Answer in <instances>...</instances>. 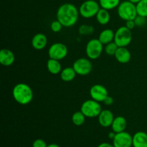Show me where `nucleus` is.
I'll use <instances>...</instances> for the list:
<instances>
[{
    "instance_id": "nucleus-16",
    "label": "nucleus",
    "mask_w": 147,
    "mask_h": 147,
    "mask_svg": "<svg viewBox=\"0 0 147 147\" xmlns=\"http://www.w3.org/2000/svg\"><path fill=\"white\" fill-rule=\"evenodd\" d=\"M127 122L126 119L123 116H117L114 119L111 125V129L115 133H120V132L124 131L126 129Z\"/></svg>"
},
{
    "instance_id": "nucleus-7",
    "label": "nucleus",
    "mask_w": 147,
    "mask_h": 147,
    "mask_svg": "<svg viewBox=\"0 0 147 147\" xmlns=\"http://www.w3.org/2000/svg\"><path fill=\"white\" fill-rule=\"evenodd\" d=\"M103 45L98 39H92L88 42L86 47V55L90 60H96L101 55Z\"/></svg>"
},
{
    "instance_id": "nucleus-12",
    "label": "nucleus",
    "mask_w": 147,
    "mask_h": 147,
    "mask_svg": "<svg viewBox=\"0 0 147 147\" xmlns=\"http://www.w3.org/2000/svg\"><path fill=\"white\" fill-rule=\"evenodd\" d=\"M114 116L113 113L110 110H102L99 116H98L99 124L104 128H108L111 126L112 123L114 120Z\"/></svg>"
},
{
    "instance_id": "nucleus-22",
    "label": "nucleus",
    "mask_w": 147,
    "mask_h": 147,
    "mask_svg": "<svg viewBox=\"0 0 147 147\" xmlns=\"http://www.w3.org/2000/svg\"><path fill=\"white\" fill-rule=\"evenodd\" d=\"M120 3V0H99L100 7L109 11L119 7Z\"/></svg>"
},
{
    "instance_id": "nucleus-14",
    "label": "nucleus",
    "mask_w": 147,
    "mask_h": 147,
    "mask_svg": "<svg viewBox=\"0 0 147 147\" xmlns=\"http://www.w3.org/2000/svg\"><path fill=\"white\" fill-rule=\"evenodd\" d=\"M114 56L116 60L121 64L128 63L131 57L130 51L126 48V47H119Z\"/></svg>"
},
{
    "instance_id": "nucleus-27",
    "label": "nucleus",
    "mask_w": 147,
    "mask_h": 147,
    "mask_svg": "<svg viewBox=\"0 0 147 147\" xmlns=\"http://www.w3.org/2000/svg\"><path fill=\"white\" fill-rule=\"evenodd\" d=\"M63 25L61 24V22L60 21H58L57 20H54L51 23V24H50V29L54 32H60L62 28H63Z\"/></svg>"
},
{
    "instance_id": "nucleus-31",
    "label": "nucleus",
    "mask_w": 147,
    "mask_h": 147,
    "mask_svg": "<svg viewBox=\"0 0 147 147\" xmlns=\"http://www.w3.org/2000/svg\"><path fill=\"white\" fill-rule=\"evenodd\" d=\"M113 101H114V100H113V98H112L111 96H108L106 98V99L104 100L103 103H104L106 105H107V106H111V105L113 104Z\"/></svg>"
},
{
    "instance_id": "nucleus-11",
    "label": "nucleus",
    "mask_w": 147,
    "mask_h": 147,
    "mask_svg": "<svg viewBox=\"0 0 147 147\" xmlns=\"http://www.w3.org/2000/svg\"><path fill=\"white\" fill-rule=\"evenodd\" d=\"M90 96L92 99L100 103L104 101L106 98L109 96V92L103 86L96 84L90 88Z\"/></svg>"
},
{
    "instance_id": "nucleus-3",
    "label": "nucleus",
    "mask_w": 147,
    "mask_h": 147,
    "mask_svg": "<svg viewBox=\"0 0 147 147\" xmlns=\"http://www.w3.org/2000/svg\"><path fill=\"white\" fill-rule=\"evenodd\" d=\"M117 13L119 17L124 21L134 20L138 15L136 4L129 0L120 3L117 7Z\"/></svg>"
},
{
    "instance_id": "nucleus-33",
    "label": "nucleus",
    "mask_w": 147,
    "mask_h": 147,
    "mask_svg": "<svg viewBox=\"0 0 147 147\" xmlns=\"http://www.w3.org/2000/svg\"><path fill=\"white\" fill-rule=\"evenodd\" d=\"M116 133H115L114 131H112L111 132H110V133L109 134V138H110V139H111L112 140H113V139H114L115 136H116Z\"/></svg>"
},
{
    "instance_id": "nucleus-4",
    "label": "nucleus",
    "mask_w": 147,
    "mask_h": 147,
    "mask_svg": "<svg viewBox=\"0 0 147 147\" xmlns=\"http://www.w3.org/2000/svg\"><path fill=\"white\" fill-rule=\"evenodd\" d=\"M100 9L99 2L95 0H86L79 7V13L83 18L90 19L96 17Z\"/></svg>"
},
{
    "instance_id": "nucleus-32",
    "label": "nucleus",
    "mask_w": 147,
    "mask_h": 147,
    "mask_svg": "<svg viewBox=\"0 0 147 147\" xmlns=\"http://www.w3.org/2000/svg\"><path fill=\"white\" fill-rule=\"evenodd\" d=\"M98 147H114L113 144H111L109 143H106V142H104V143H102L100 144H99Z\"/></svg>"
},
{
    "instance_id": "nucleus-29",
    "label": "nucleus",
    "mask_w": 147,
    "mask_h": 147,
    "mask_svg": "<svg viewBox=\"0 0 147 147\" xmlns=\"http://www.w3.org/2000/svg\"><path fill=\"white\" fill-rule=\"evenodd\" d=\"M47 144L43 139H37L32 143V147H47Z\"/></svg>"
},
{
    "instance_id": "nucleus-25",
    "label": "nucleus",
    "mask_w": 147,
    "mask_h": 147,
    "mask_svg": "<svg viewBox=\"0 0 147 147\" xmlns=\"http://www.w3.org/2000/svg\"><path fill=\"white\" fill-rule=\"evenodd\" d=\"M118 48H119V46L115 43V42H111L106 45L104 50L105 53H106L108 55L114 56L115 53L117 51Z\"/></svg>"
},
{
    "instance_id": "nucleus-9",
    "label": "nucleus",
    "mask_w": 147,
    "mask_h": 147,
    "mask_svg": "<svg viewBox=\"0 0 147 147\" xmlns=\"http://www.w3.org/2000/svg\"><path fill=\"white\" fill-rule=\"evenodd\" d=\"M67 47L61 42H56L52 45L48 50V56L50 58L61 60L65 58L67 55Z\"/></svg>"
},
{
    "instance_id": "nucleus-20",
    "label": "nucleus",
    "mask_w": 147,
    "mask_h": 147,
    "mask_svg": "<svg viewBox=\"0 0 147 147\" xmlns=\"http://www.w3.org/2000/svg\"><path fill=\"white\" fill-rule=\"evenodd\" d=\"M98 22L101 25H106L110 22L111 15L109 11L100 7V10L96 16Z\"/></svg>"
},
{
    "instance_id": "nucleus-26",
    "label": "nucleus",
    "mask_w": 147,
    "mask_h": 147,
    "mask_svg": "<svg viewBox=\"0 0 147 147\" xmlns=\"http://www.w3.org/2000/svg\"><path fill=\"white\" fill-rule=\"evenodd\" d=\"M93 32H94V28L93 26L88 25V24H83L79 28V32L81 34H93Z\"/></svg>"
},
{
    "instance_id": "nucleus-24",
    "label": "nucleus",
    "mask_w": 147,
    "mask_h": 147,
    "mask_svg": "<svg viewBox=\"0 0 147 147\" xmlns=\"http://www.w3.org/2000/svg\"><path fill=\"white\" fill-rule=\"evenodd\" d=\"M137 14L144 17H147V0H141L136 4Z\"/></svg>"
},
{
    "instance_id": "nucleus-17",
    "label": "nucleus",
    "mask_w": 147,
    "mask_h": 147,
    "mask_svg": "<svg viewBox=\"0 0 147 147\" xmlns=\"http://www.w3.org/2000/svg\"><path fill=\"white\" fill-rule=\"evenodd\" d=\"M134 147H147V134L138 131L133 136Z\"/></svg>"
},
{
    "instance_id": "nucleus-21",
    "label": "nucleus",
    "mask_w": 147,
    "mask_h": 147,
    "mask_svg": "<svg viewBox=\"0 0 147 147\" xmlns=\"http://www.w3.org/2000/svg\"><path fill=\"white\" fill-rule=\"evenodd\" d=\"M77 73L73 67H67L62 70L60 73V78L65 82H70L76 78Z\"/></svg>"
},
{
    "instance_id": "nucleus-10",
    "label": "nucleus",
    "mask_w": 147,
    "mask_h": 147,
    "mask_svg": "<svg viewBox=\"0 0 147 147\" xmlns=\"http://www.w3.org/2000/svg\"><path fill=\"white\" fill-rule=\"evenodd\" d=\"M114 147H131L133 146V136L126 131L116 134L113 139Z\"/></svg>"
},
{
    "instance_id": "nucleus-30",
    "label": "nucleus",
    "mask_w": 147,
    "mask_h": 147,
    "mask_svg": "<svg viewBox=\"0 0 147 147\" xmlns=\"http://www.w3.org/2000/svg\"><path fill=\"white\" fill-rule=\"evenodd\" d=\"M126 27L128 29H129L130 30H132L134 29V27H136V24H135L134 20H130L126 21V24H125Z\"/></svg>"
},
{
    "instance_id": "nucleus-13",
    "label": "nucleus",
    "mask_w": 147,
    "mask_h": 147,
    "mask_svg": "<svg viewBox=\"0 0 147 147\" xmlns=\"http://www.w3.org/2000/svg\"><path fill=\"white\" fill-rule=\"evenodd\" d=\"M32 46L37 50H41L47 46V38L42 33H37L33 36L31 42Z\"/></svg>"
},
{
    "instance_id": "nucleus-23",
    "label": "nucleus",
    "mask_w": 147,
    "mask_h": 147,
    "mask_svg": "<svg viewBox=\"0 0 147 147\" xmlns=\"http://www.w3.org/2000/svg\"><path fill=\"white\" fill-rule=\"evenodd\" d=\"M86 116L81 111H76L72 116V122L74 125L80 126L85 123Z\"/></svg>"
},
{
    "instance_id": "nucleus-18",
    "label": "nucleus",
    "mask_w": 147,
    "mask_h": 147,
    "mask_svg": "<svg viewBox=\"0 0 147 147\" xmlns=\"http://www.w3.org/2000/svg\"><path fill=\"white\" fill-rule=\"evenodd\" d=\"M114 37L115 33L113 30L111 29H106L100 33L98 40H100L102 44L106 45L113 42V40H114Z\"/></svg>"
},
{
    "instance_id": "nucleus-35",
    "label": "nucleus",
    "mask_w": 147,
    "mask_h": 147,
    "mask_svg": "<svg viewBox=\"0 0 147 147\" xmlns=\"http://www.w3.org/2000/svg\"><path fill=\"white\" fill-rule=\"evenodd\" d=\"M129 1H130L131 2L134 3V4H137L138 2H139V1H140L141 0H129Z\"/></svg>"
},
{
    "instance_id": "nucleus-6",
    "label": "nucleus",
    "mask_w": 147,
    "mask_h": 147,
    "mask_svg": "<svg viewBox=\"0 0 147 147\" xmlns=\"http://www.w3.org/2000/svg\"><path fill=\"white\" fill-rule=\"evenodd\" d=\"M132 40L131 30L128 29L126 26L119 27L115 32L114 40L119 47H127Z\"/></svg>"
},
{
    "instance_id": "nucleus-1",
    "label": "nucleus",
    "mask_w": 147,
    "mask_h": 147,
    "mask_svg": "<svg viewBox=\"0 0 147 147\" xmlns=\"http://www.w3.org/2000/svg\"><path fill=\"white\" fill-rule=\"evenodd\" d=\"M79 9L73 4L65 3L57 9V20L61 22L63 27H70L75 25L79 17Z\"/></svg>"
},
{
    "instance_id": "nucleus-28",
    "label": "nucleus",
    "mask_w": 147,
    "mask_h": 147,
    "mask_svg": "<svg viewBox=\"0 0 147 147\" xmlns=\"http://www.w3.org/2000/svg\"><path fill=\"white\" fill-rule=\"evenodd\" d=\"M135 24L136 26L139 27H142L146 24V17H142V16L137 15L136 17V18L134 19Z\"/></svg>"
},
{
    "instance_id": "nucleus-34",
    "label": "nucleus",
    "mask_w": 147,
    "mask_h": 147,
    "mask_svg": "<svg viewBox=\"0 0 147 147\" xmlns=\"http://www.w3.org/2000/svg\"><path fill=\"white\" fill-rule=\"evenodd\" d=\"M47 147H60L59 145L56 144H51L47 145Z\"/></svg>"
},
{
    "instance_id": "nucleus-8",
    "label": "nucleus",
    "mask_w": 147,
    "mask_h": 147,
    "mask_svg": "<svg viewBox=\"0 0 147 147\" xmlns=\"http://www.w3.org/2000/svg\"><path fill=\"white\" fill-rule=\"evenodd\" d=\"M73 67L77 75L84 76L90 74L93 69V65L89 59L80 57L74 62Z\"/></svg>"
},
{
    "instance_id": "nucleus-15",
    "label": "nucleus",
    "mask_w": 147,
    "mask_h": 147,
    "mask_svg": "<svg viewBox=\"0 0 147 147\" xmlns=\"http://www.w3.org/2000/svg\"><path fill=\"white\" fill-rule=\"evenodd\" d=\"M15 57L9 49H2L0 51V63L4 66H10L14 63Z\"/></svg>"
},
{
    "instance_id": "nucleus-19",
    "label": "nucleus",
    "mask_w": 147,
    "mask_h": 147,
    "mask_svg": "<svg viewBox=\"0 0 147 147\" xmlns=\"http://www.w3.org/2000/svg\"><path fill=\"white\" fill-rule=\"evenodd\" d=\"M60 60L50 58L47 62V70L53 75H57L61 73L62 65Z\"/></svg>"
},
{
    "instance_id": "nucleus-2",
    "label": "nucleus",
    "mask_w": 147,
    "mask_h": 147,
    "mask_svg": "<svg viewBox=\"0 0 147 147\" xmlns=\"http://www.w3.org/2000/svg\"><path fill=\"white\" fill-rule=\"evenodd\" d=\"M12 96L17 103L25 106L32 100L33 91L26 83H18L13 88Z\"/></svg>"
},
{
    "instance_id": "nucleus-5",
    "label": "nucleus",
    "mask_w": 147,
    "mask_h": 147,
    "mask_svg": "<svg viewBox=\"0 0 147 147\" xmlns=\"http://www.w3.org/2000/svg\"><path fill=\"white\" fill-rule=\"evenodd\" d=\"M101 111L100 103L92 98L83 102L80 107V111L87 118L98 117Z\"/></svg>"
}]
</instances>
